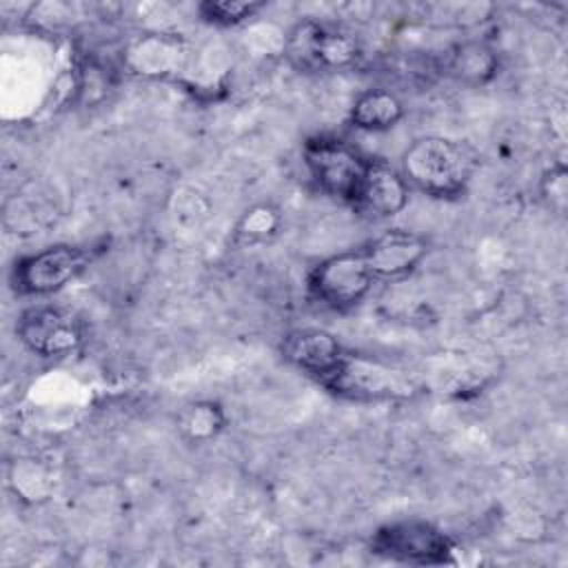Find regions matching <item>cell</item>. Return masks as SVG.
I'll use <instances>...</instances> for the list:
<instances>
[{"mask_svg": "<svg viewBox=\"0 0 568 568\" xmlns=\"http://www.w3.org/2000/svg\"><path fill=\"white\" fill-rule=\"evenodd\" d=\"M302 158L313 184L324 195L353 204L368 158L335 135L308 138L302 146Z\"/></svg>", "mask_w": 568, "mask_h": 568, "instance_id": "cell-4", "label": "cell"}, {"mask_svg": "<svg viewBox=\"0 0 568 568\" xmlns=\"http://www.w3.org/2000/svg\"><path fill=\"white\" fill-rule=\"evenodd\" d=\"M359 251L375 282H397L408 277L422 264L428 255V242L413 231L388 229L368 240Z\"/></svg>", "mask_w": 568, "mask_h": 568, "instance_id": "cell-9", "label": "cell"}, {"mask_svg": "<svg viewBox=\"0 0 568 568\" xmlns=\"http://www.w3.org/2000/svg\"><path fill=\"white\" fill-rule=\"evenodd\" d=\"M282 229V213L277 206L268 204V202H260L248 206L235 229H233V244L242 246V248H251V246H260L271 242Z\"/></svg>", "mask_w": 568, "mask_h": 568, "instance_id": "cell-14", "label": "cell"}, {"mask_svg": "<svg viewBox=\"0 0 568 568\" xmlns=\"http://www.w3.org/2000/svg\"><path fill=\"white\" fill-rule=\"evenodd\" d=\"M322 386L333 395L353 402H404L419 390V384L410 371L348 351L335 373L324 379Z\"/></svg>", "mask_w": 568, "mask_h": 568, "instance_id": "cell-2", "label": "cell"}, {"mask_svg": "<svg viewBox=\"0 0 568 568\" xmlns=\"http://www.w3.org/2000/svg\"><path fill=\"white\" fill-rule=\"evenodd\" d=\"M282 355L320 384L328 379L346 355L339 339L324 328H295L282 339Z\"/></svg>", "mask_w": 568, "mask_h": 568, "instance_id": "cell-10", "label": "cell"}, {"mask_svg": "<svg viewBox=\"0 0 568 568\" xmlns=\"http://www.w3.org/2000/svg\"><path fill=\"white\" fill-rule=\"evenodd\" d=\"M226 428V413L217 402L197 399L178 413V430L189 442H209Z\"/></svg>", "mask_w": 568, "mask_h": 568, "instance_id": "cell-15", "label": "cell"}, {"mask_svg": "<svg viewBox=\"0 0 568 568\" xmlns=\"http://www.w3.org/2000/svg\"><path fill=\"white\" fill-rule=\"evenodd\" d=\"M284 49L288 62L306 73L344 71L362 58L359 42L351 31L311 18L291 29Z\"/></svg>", "mask_w": 568, "mask_h": 568, "instance_id": "cell-3", "label": "cell"}, {"mask_svg": "<svg viewBox=\"0 0 568 568\" xmlns=\"http://www.w3.org/2000/svg\"><path fill=\"white\" fill-rule=\"evenodd\" d=\"M375 277L366 266L362 251H344L313 266L308 273L311 295L333 311L357 306L373 288Z\"/></svg>", "mask_w": 568, "mask_h": 568, "instance_id": "cell-7", "label": "cell"}, {"mask_svg": "<svg viewBox=\"0 0 568 568\" xmlns=\"http://www.w3.org/2000/svg\"><path fill=\"white\" fill-rule=\"evenodd\" d=\"M544 195L550 200V206H557V209L564 206V202H566V171L561 166L557 171L546 173Z\"/></svg>", "mask_w": 568, "mask_h": 568, "instance_id": "cell-17", "label": "cell"}, {"mask_svg": "<svg viewBox=\"0 0 568 568\" xmlns=\"http://www.w3.org/2000/svg\"><path fill=\"white\" fill-rule=\"evenodd\" d=\"M20 342L40 357H62L84 342L82 320L64 306L36 304L20 313L16 324Z\"/></svg>", "mask_w": 568, "mask_h": 568, "instance_id": "cell-8", "label": "cell"}, {"mask_svg": "<svg viewBox=\"0 0 568 568\" xmlns=\"http://www.w3.org/2000/svg\"><path fill=\"white\" fill-rule=\"evenodd\" d=\"M89 260L91 255L80 246L53 244L16 260L9 280L18 295L42 297L71 284L89 266Z\"/></svg>", "mask_w": 568, "mask_h": 568, "instance_id": "cell-6", "label": "cell"}, {"mask_svg": "<svg viewBox=\"0 0 568 568\" xmlns=\"http://www.w3.org/2000/svg\"><path fill=\"white\" fill-rule=\"evenodd\" d=\"M499 60L490 47L484 42H462L446 60V69L453 78L466 84H486L495 78Z\"/></svg>", "mask_w": 568, "mask_h": 568, "instance_id": "cell-13", "label": "cell"}, {"mask_svg": "<svg viewBox=\"0 0 568 568\" xmlns=\"http://www.w3.org/2000/svg\"><path fill=\"white\" fill-rule=\"evenodd\" d=\"M408 193L410 186L399 169H393L382 160H368L353 206L373 220H386L406 209Z\"/></svg>", "mask_w": 568, "mask_h": 568, "instance_id": "cell-11", "label": "cell"}, {"mask_svg": "<svg viewBox=\"0 0 568 568\" xmlns=\"http://www.w3.org/2000/svg\"><path fill=\"white\" fill-rule=\"evenodd\" d=\"M264 4L262 2H246V0H206L197 7L200 16L209 24L217 27H235L246 18L255 16Z\"/></svg>", "mask_w": 568, "mask_h": 568, "instance_id": "cell-16", "label": "cell"}, {"mask_svg": "<svg viewBox=\"0 0 568 568\" xmlns=\"http://www.w3.org/2000/svg\"><path fill=\"white\" fill-rule=\"evenodd\" d=\"M477 166L475 151L459 140L444 135H424L406 146L399 160V173L408 186L437 200L459 197Z\"/></svg>", "mask_w": 568, "mask_h": 568, "instance_id": "cell-1", "label": "cell"}, {"mask_svg": "<svg viewBox=\"0 0 568 568\" xmlns=\"http://www.w3.org/2000/svg\"><path fill=\"white\" fill-rule=\"evenodd\" d=\"M404 118V102L388 89H366L351 106V124L362 131H388Z\"/></svg>", "mask_w": 568, "mask_h": 568, "instance_id": "cell-12", "label": "cell"}, {"mask_svg": "<svg viewBox=\"0 0 568 568\" xmlns=\"http://www.w3.org/2000/svg\"><path fill=\"white\" fill-rule=\"evenodd\" d=\"M371 550L402 564L442 566L453 561L455 541L430 521L402 519L379 526L371 537Z\"/></svg>", "mask_w": 568, "mask_h": 568, "instance_id": "cell-5", "label": "cell"}]
</instances>
